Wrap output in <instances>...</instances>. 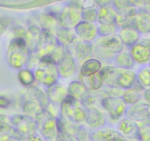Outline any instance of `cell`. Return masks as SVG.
I'll return each instance as SVG.
<instances>
[{"label":"cell","instance_id":"cell-49","mask_svg":"<svg viewBox=\"0 0 150 141\" xmlns=\"http://www.w3.org/2000/svg\"><path fill=\"white\" fill-rule=\"evenodd\" d=\"M127 141H141L139 139H138V137H137L130 138V139H127Z\"/></svg>","mask_w":150,"mask_h":141},{"label":"cell","instance_id":"cell-8","mask_svg":"<svg viewBox=\"0 0 150 141\" xmlns=\"http://www.w3.org/2000/svg\"><path fill=\"white\" fill-rule=\"evenodd\" d=\"M83 7L77 2H71L66 7L59 17V24L62 27L67 29H74L81 21Z\"/></svg>","mask_w":150,"mask_h":141},{"label":"cell","instance_id":"cell-51","mask_svg":"<svg viewBox=\"0 0 150 141\" xmlns=\"http://www.w3.org/2000/svg\"><path fill=\"white\" fill-rule=\"evenodd\" d=\"M88 141H91V140H88Z\"/></svg>","mask_w":150,"mask_h":141},{"label":"cell","instance_id":"cell-12","mask_svg":"<svg viewBox=\"0 0 150 141\" xmlns=\"http://www.w3.org/2000/svg\"><path fill=\"white\" fill-rule=\"evenodd\" d=\"M97 47L107 54H117L124 49L123 42L119 34H114L106 37H101L96 43Z\"/></svg>","mask_w":150,"mask_h":141},{"label":"cell","instance_id":"cell-6","mask_svg":"<svg viewBox=\"0 0 150 141\" xmlns=\"http://www.w3.org/2000/svg\"><path fill=\"white\" fill-rule=\"evenodd\" d=\"M36 82L48 87L58 82L60 75L57 64L49 62H39L34 69Z\"/></svg>","mask_w":150,"mask_h":141},{"label":"cell","instance_id":"cell-21","mask_svg":"<svg viewBox=\"0 0 150 141\" xmlns=\"http://www.w3.org/2000/svg\"><path fill=\"white\" fill-rule=\"evenodd\" d=\"M144 92V89L138 82H136L132 87L124 90L122 98L125 103L129 106L140 102L143 99Z\"/></svg>","mask_w":150,"mask_h":141},{"label":"cell","instance_id":"cell-35","mask_svg":"<svg viewBox=\"0 0 150 141\" xmlns=\"http://www.w3.org/2000/svg\"><path fill=\"white\" fill-rule=\"evenodd\" d=\"M137 74V82L144 90L150 88V66H142Z\"/></svg>","mask_w":150,"mask_h":141},{"label":"cell","instance_id":"cell-26","mask_svg":"<svg viewBox=\"0 0 150 141\" xmlns=\"http://www.w3.org/2000/svg\"><path fill=\"white\" fill-rule=\"evenodd\" d=\"M134 27L141 34L150 33V13L146 11L137 12L134 18Z\"/></svg>","mask_w":150,"mask_h":141},{"label":"cell","instance_id":"cell-45","mask_svg":"<svg viewBox=\"0 0 150 141\" xmlns=\"http://www.w3.org/2000/svg\"><path fill=\"white\" fill-rule=\"evenodd\" d=\"M112 0H95V2L99 5V6L101 7H105L108 6L110 4Z\"/></svg>","mask_w":150,"mask_h":141},{"label":"cell","instance_id":"cell-17","mask_svg":"<svg viewBox=\"0 0 150 141\" xmlns=\"http://www.w3.org/2000/svg\"><path fill=\"white\" fill-rule=\"evenodd\" d=\"M71 46L74 47L75 55L80 61H83L92 58L93 53V46L91 42L76 39V41ZM70 46V47H71Z\"/></svg>","mask_w":150,"mask_h":141},{"label":"cell","instance_id":"cell-28","mask_svg":"<svg viewBox=\"0 0 150 141\" xmlns=\"http://www.w3.org/2000/svg\"><path fill=\"white\" fill-rule=\"evenodd\" d=\"M117 13L111 7H101L98 11L97 21L100 24H116V18Z\"/></svg>","mask_w":150,"mask_h":141},{"label":"cell","instance_id":"cell-34","mask_svg":"<svg viewBox=\"0 0 150 141\" xmlns=\"http://www.w3.org/2000/svg\"><path fill=\"white\" fill-rule=\"evenodd\" d=\"M41 30L52 32L54 34L58 27L59 21L50 15H43L39 19Z\"/></svg>","mask_w":150,"mask_h":141},{"label":"cell","instance_id":"cell-22","mask_svg":"<svg viewBox=\"0 0 150 141\" xmlns=\"http://www.w3.org/2000/svg\"><path fill=\"white\" fill-rule=\"evenodd\" d=\"M80 82L88 91L99 90L105 83L100 71L91 76H83L80 74Z\"/></svg>","mask_w":150,"mask_h":141},{"label":"cell","instance_id":"cell-16","mask_svg":"<svg viewBox=\"0 0 150 141\" xmlns=\"http://www.w3.org/2000/svg\"><path fill=\"white\" fill-rule=\"evenodd\" d=\"M85 123L92 129H99L105 127L106 118L103 113L96 107H91L86 110Z\"/></svg>","mask_w":150,"mask_h":141},{"label":"cell","instance_id":"cell-14","mask_svg":"<svg viewBox=\"0 0 150 141\" xmlns=\"http://www.w3.org/2000/svg\"><path fill=\"white\" fill-rule=\"evenodd\" d=\"M91 141H127L116 129L102 127L91 132Z\"/></svg>","mask_w":150,"mask_h":141},{"label":"cell","instance_id":"cell-7","mask_svg":"<svg viewBox=\"0 0 150 141\" xmlns=\"http://www.w3.org/2000/svg\"><path fill=\"white\" fill-rule=\"evenodd\" d=\"M102 107L108 113L112 121L117 122L125 116L128 105L122 97L106 96L101 102Z\"/></svg>","mask_w":150,"mask_h":141},{"label":"cell","instance_id":"cell-37","mask_svg":"<svg viewBox=\"0 0 150 141\" xmlns=\"http://www.w3.org/2000/svg\"><path fill=\"white\" fill-rule=\"evenodd\" d=\"M33 94H34V99L41 104L43 109H48L50 102L46 91L35 88L33 90Z\"/></svg>","mask_w":150,"mask_h":141},{"label":"cell","instance_id":"cell-30","mask_svg":"<svg viewBox=\"0 0 150 141\" xmlns=\"http://www.w3.org/2000/svg\"><path fill=\"white\" fill-rule=\"evenodd\" d=\"M114 63L116 66L126 69H132L135 63L131 56L130 53L127 51H121L114 57Z\"/></svg>","mask_w":150,"mask_h":141},{"label":"cell","instance_id":"cell-33","mask_svg":"<svg viewBox=\"0 0 150 141\" xmlns=\"http://www.w3.org/2000/svg\"><path fill=\"white\" fill-rule=\"evenodd\" d=\"M68 96L73 99L80 101L82 96L88 91L86 87L80 81H72L68 85Z\"/></svg>","mask_w":150,"mask_h":141},{"label":"cell","instance_id":"cell-48","mask_svg":"<svg viewBox=\"0 0 150 141\" xmlns=\"http://www.w3.org/2000/svg\"><path fill=\"white\" fill-rule=\"evenodd\" d=\"M6 24L3 22H0V37L2 36V34L5 32V30H6Z\"/></svg>","mask_w":150,"mask_h":141},{"label":"cell","instance_id":"cell-44","mask_svg":"<svg viewBox=\"0 0 150 141\" xmlns=\"http://www.w3.org/2000/svg\"><path fill=\"white\" fill-rule=\"evenodd\" d=\"M21 141H46L41 135H39V133L35 134V135H31V136L27 137H24Z\"/></svg>","mask_w":150,"mask_h":141},{"label":"cell","instance_id":"cell-4","mask_svg":"<svg viewBox=\"0 0 150 141\" xmlns=\"http://www.w3.org/2000/svg\"><path fill=\"white\" fill-rule=\"evenodd\" d=\"M38 132L46 141H55L59 132L57 117L48 109H43L35 116Z\"/></svg>","mask_w":150,"mask_h":141},{"label":"cell","instance_id":"cell-41","mask_svg":"<svg viewBox=\"0 0 150 141\" xmlns=\"http://www.w3.org/2000/svg\"><path fill=\"white\" fill-rule=\"evenodd\" d=\"M55 141H79L74 135L70 133L64 132V131L59 130L58 135Z\"/></svg>","mask_w":150,"mask_h":141},{"label":"cell","instance_id":"cell-32","mask_svg":"<svg viewBox=\"0 0 150 141\" xmlns=\"http://www.w3.org/2000/svg\"><path fill=\"white\" fill-rule=\"evenodd\" d=\"M43 110L42 107L35 99L26 100L22 105V110L24 114L34 118L35 116Z\"/></svg>","mask_w":150,"mask_h":141},{"label":"cell","instance_id":"cell-43","mask_svg":"<svg viewBox=\"0 0 150 141\" xmlns=\"http://www.w3.org/2000/svg\"><path fill=\"white\" fill-rule=\"evenodd\" d=\"M11 101L8 97L0 95V108H8L11 106Z\"/></svg>","mask_w":150,"mask_h":141},{"label":"cell","instance_id":"cell-38","mask_svg":"<svg viewBox=\"0 0 150 141\" xmlns=\"http://www.w3.org/2000/svg\"><path fill=\"white\" fill-rule=\"evenodd\" d=\"M117 27L116 24H101L98 28V35L100 37H106L116 34Z\"/></svg>","mask_w":150,"mask_h":141},{"label":"cell","instance_id":"cell-36","mask_svg":"<svg viewBox=\"0 0 150 141\" xmlns=\"http://www.w3.org/2000/svg\"><path fill=\"white\" fill-rule=\"evenodd\" d=\"M138 137L141 141H150V120L137 122Z\"/></svg>","mask_w":150,"mask_h":141},{"label":"cell","instance_id":"cell-1","mask_svg":"<svg viewBox=\"0 0 150 141\" xmlns=\"http://www.w3.org/2000/svg\"><path fill=\"white\" fill-rule=\"evenodd\" d=\"M66 48L60 44L53 32L42 30L39 44L33 53L30 54L29 66L35 68L39 62H49L57 64L63 57Z\"/></svg>","mask_w":150,"mask_h":141},{"label":"cell","instance_id":"cell-25","mask_svg":"<svg viewBox=\"0 0 150 141\" xmlns=\"http://www.w3.org/2000/svg\"><path fill=\"white\" fill-rule=\"evenodd\" d=\"M12 137L19 140H22L23 137L11 125V121L5 115L0 114V137Z\"/></svg>","mask_w":150,"mask_h":141},{"label":"cell","instance_id":"cell-19","mask_svg":"<svg viewBox=\"0 0 150 141\" xmlns=\"http://www.w3.org/2000/svg\"><path fill=\"white\" fill-rule=\"evenodd\" d=\"M41 31L42 30L41 27L36 25H33L30 26L26 32L24 41L28 47L30 54L34 52L37 49L41 38Z\"/></svg>","mask_w":150,"mask_h":141},{"label":"cell","instance_id":"cell-20","mask_svg":"<svg viewBox=\"0 0 150 141\" xmlns=\"http://www.w3.org/2000/svg\"><path fill=\"white\" fill-rule=\"evenodd\" d=\"M117 130L126 139L137 137L138 130V124H137V122L134 121L128 118H125L119 121Z\"/></svg>","mask_w":150,"mask_h":141},{"label":"cell","instance_id":"cell-11","mask_svg":"<svg viewBox=\"0 0 150 141\" xmlns=\"http://www.w3.org/2000/svg\"><path fill=\"white\" fill-rule=\"evenodd\" d=\"M125 116L135 122L150 120V104L141 100L134 104L129 105Z\"/></svg>","mask_w":150,"mask_h":141},{"label":"cell","instance_id":"cell-31","mask_svg":"<svg viewBox=\"0 0 150 141\" xmlns=\"http://www.w3.org/2000/svg\"><path fill=\"white\" fill-rule=\"evenodd\" d=\"M18 80L25 87H30L36 82L34 70L29 68H23L18 71Z\"/></svg>","mask_w":150,"mask_h":141},{"label":"cell","instance_id":"cell-52","mask_svg":"<svg viewBox=\"0 0 150 141\" xmlns=\"http://www.w3.org/2000/svg\"><path fill=\"white\" fill-rule=\"evenodd\" d=\"M149 66H150V65H149Z\"/></svg>","mask_w":150,"mask_h":141},{"label":"cell","instance_id":"cell-29","mask_svg":"<svg viewBox=\"0 0 150 141\" xmlns=\"http://www.w3.org/2000/svg\"><path fill=\"white\" fill-rule=\"evenodd\" d=\"M102 68V63L97 59L91 58L83 63L80 68V74L83 76H91L99 73Z\"/></svg>","mask_w":150,"mask_h":141},{"label":"cell","instance_id":"cell-42","mask_svg":"<svg viewBox=\"0 0 150 141\" xmlns=\"http://www.w3.org/2000/svg\"><path fill=\"white\" fill-rule=\"evenodd\" d=\"M90 135L91 133L88 134V132L87 128L85 127L83 125H81L75 137L77 138L79 141H88V137L90 139Z\"/></svg>","mask_w":150,"mask_h":141},{"label":"cell","instance_id":"cell-40","mask_svg":"<svg viewBox=\"0 0 150 141\" xmlns=\"http://www.w3.org/2000/svg\"><path fill=\"white\" fill-rule=\"evenodd\" d=\"M113 5L118 11H122L130 7H134L131 0H113Z\"/></svg>","mask_w":150,"mask_h":141},{"label":"cell","instance_id":"cell-15","mask_svg":"<svg viewBox=\"0 0 150 141\" xmlns=\"http://www.w3.org/2000/svg\"><path fill=\"white\" fill-rule=\"evenodd\" d=\"M74 30L77 38L82 41L92 43L98 36V28L94 23L81 21Z\"/></svg>","mask_w":150,"mask_h":141},{"label":"cell","instance_id":"cell-3","mask_svg":"<svg viewBox=\"0 0 150 141\" xmlns=\"http://www.w3.org/2000/svg\"><path fill=\"white\" fill-rule=\"evenodd\" d=\"M30 52L24 38H14L10 42L7 53V59L10 67L16 70L25 68L28 64Z\"/></svg>","mask_w":150,"mask_h":141},{"label":"cell","instance_id":"cell-13","mask_svg":"<svg viewBox=\"0 0 150 141\" xmlns=\"http://www.w3.org/2000/svg\"><path fill=\"white\" fill-rule=\"evenodd\" d=\"M60 77L67 79L72 77L77 70L76 61L71 53V51L66 48L65 53L61 60L57 64Z\"/></svg>","mask_w":150,"mask_h":141},{"label":"cell","instance_id":"cell-27","mask_svg":"<svg viewBox=\"0 0 150 141\" xmlns=\"http://www.w3.org/2000/svg\"><path fill=\"white\" fill-rule=\"evenodd\" d=\"M107 94L105 92L101 90H96V91H87L83 96H82L80 102L86 109L91 107H95V105L99 102H102V99L106 97Z\"/></svg>","mask_w":150,"mask_h":141},{"label":"cell","instance_id":"cell-18","mask_svg":"<svg viewBox=\"0 0 150 141\" xmlns=\"http://www.w3.org/2000/svg\"><path fill=\"white\" fill-rule=\"evenodd\" d=\"M46 93L48 96L50 103L60 104L68 96L67 88L61 83L57 82L46 88Z\"/></svg>","mask_w":150,"mask_h":141},{"label":"cell","instance_id":"cell-39","mask_svg":"<svg viewBox=\"0 0 150 141\" xmlns=\"http://www.w3.org/2000/svg\"><path fill=\"white\" fill-rule=\"evenodd\" d=\"M98 12L93 8H86L83 10L82 13V20L90 23H94L97 21Z\"/></svg>","mask_w":150,"mask_h":141},{"label":"cell","instance_id":"cell-2","mask_svg":"<svg viewBox=\"0 0 150 141\" xmlns=\"http://www.w3.org/2000/svg\"><path fill=\"white\" fill-rule=\"evenodd\" d=\"M100 73L104 82L110 87H116L125 90L132 87L137 82V74L132 69L110 66L102 68Z\"/></svg>","mask_w":150,"mask_h":141},{"label":"cell","instance_id":"cell-23","mask_svg":"<svg viewBox=\"0 0 150 141\" xmlns=\"http://www.w3.org/2000/svg\"><path fill=\"white\" fill-rule=\"evenodd\" d=\"M119 35L120 36L124 45L129 48L141 39V33L137 30L135 27H127L121 28Z\"/></svg>","mask_w":150,"mask_h":141},{"label":"cell","instance_id":"cell-46","mask_svg":"<svg viewBox=\"0 0 150 141\" xmlns=\"http://www.w3.org/2000/svg\"><path fill=\"white\" fill-rule=\"evenodd\" d=\"M144 101L150 104V88L147 90H144V95H143Z\"/></svg>","mask_w":150,"mask_h":141},{"label":"cell","instance_id":"cell-9","mask_svg":"<svg viewBox=\"0 0 150 141\" xmlns=\"http://www.w3.org/2000/svg\"><path fill=\"white\" fill-rule=\"evenodd\" d=\"M11 123L17 132L24 137L38 133L35 120L25 114H16L10 118Z\"/></svg>","mask_w":150,"mask_h":141},{"label":"cell","instance_id":"cell-24","mask_svg":"<svg viewBox=\"0 0 150 141\" xmlns=\"http://www.w3.org/2000/svg\"><path fill=\"white\" fill-rule=\"evenodd\" d=\"M57 41L65 48H69L77 38L74 30L60 27L54 33Z\"/></svg>","mask_w":150,"mask_h":141},{"label":"cell","instance_id":"cell-10","mask_svg":"<svg viewBox=\"0 0 150 141\" xmlns=\"http://www.w3.org/2000/svg\"><path fill=\"white\" fill-rule=\"evenodd\" d=\"M129 53L137 64L150 65V38L140 39L130 47Z\"/></svg>","mask_w":150,"mask_h":141},{"label":"cell","instance_id":"cell-5","mask_svg":"<svg viewBox=\"0 0 150 141\" xmlns=\"http://www.w3.org/2000/svg\"><path fill=\"white\" fill-rule=\"evenodd\" d=\"M86 110L80 101L68 96L60 105V116L68 121L82 125L86 121Z\"/></svg>","mask_w":150,"mask_h":141},{"label":"cell","instance_id":"cell-50","mask_svg":"<svg viewBox=\"0 0 150 141\" xmlns=\"http://www.w3.org/2000/svg\"><path fill=\"white\" fill-rule=\"evenodd\" d=\"M147 3L150 4V0H148V2H147Z\"/></svg>","mask_w":150,"mask_h":141},{"label":"cell","instance_id":"cell-47","mask_svg":"<svg viewBox=\"0 0 150 141\" xmlns=\"http://www.w3.org/2000/svg\"><path fill=\"white\" fill-rule=\"evenodd\" d=\"M0 141H21L19 140L16 139L15 137H0Z\"/></svg>","mask_w":150,"mask_h":141}]
</instances>
